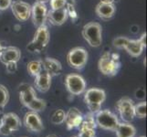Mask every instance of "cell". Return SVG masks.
<instances>
[{
	"label": "cell",
	"mask_w": 147,
	"mask_h": 137,
	"mask_svg": "<svg viewBox=\"0 0 147 137\" xmlns=\"http://www.w3.org/2000/svg\"><path fill=\"white\" fill-rule=\"evenodd\" d=\"M19 92V100L24 106H27L29 103L37 97L36 90L31 85L23 83L18 87Z\"/></svg>",
	"instance_id": "16"
},
{
	"label": "cell",
	"mask_w": 147,
	"mask_h": 137,
	"mask_svg": "<svg viewBox=\"0 0 147 137\" xmlns=\"http://www.w3.org/2000/svg\"><path fill=\"white\" fill-rule=\"evenodd\" d=\"M65 117H66V113L61 110V109H59V110H56L52 116H51V123L53 124H56V125H59L63 124L65 121Z\"/></svg>",
	"instance_id": "24"
},
{
	"label": "cell",
	"mask_w": 147,
	"mask_h": 137,
	"mask_svg": "<svg viewBox=\"0 0 147 137\" xmlns=\"http://www.w3.org/2000/svg\"><path fill=\"white\" fill-rule=\"evenodd\" d=\"M115 6L114 4H107V3H101L100 2L95 8V12L97 16L103 19V20H109L115 14Z\"/></svg>",
	"instance_id": "20"
},
{
	"label": "cell",
	"mask_w": 147,
	"mask_h": 137,
	"mask_svg": "<svg viewBox=\"0 0 147 137\" xmlns=\"http://www.w3.org/2000/svg\"><path fill=\"white\" fill-rule=\"evenodd\" d=\"M1 124H2V117H0V127H1Z\"/></svg>",
	"instance_id": "38"
},
{
	"label": "cell",
	"mask_w": 147,
	"mask_h": 137,
	"mask_svg": "<svg viewBox=\"0 0 147 137\" xmlns=\"http://www.w3.org/2000/svg\"><path fill=\"white\" fill-rule=\"evenodd\" d=\"M48 7L46 4L35 2L33 6H31V17L33 24L38 27L45 25L48 18Z\"/></svg>",
	"instance_id": "10"
},
{
	"label": "cell",
	"mask_w": 147,
	"mask_h": 137,
	"mask_svg": "<svg viewBox=\"0 0 147 137\" xmlns=\"http://www.w3.org/2000/svg\"><path fill=\"white\" fill-rule=\"evenodd\" d=\"M37 2H40V3H44V4H46V3L49 2V0H37Z\"/></svg>",
	"instance_id": "35"
},
{
	"label": "cell",
	"mask_w": 147,
	"mask_h": 137,
	"mask_svg": "<svg viewBox=\"0 0 147 137\" xmlns=\"http://www.w3.org/2000/svg\"><path fill=\"white\" fill-rule=\"evenodd\" d=\"M83 116L82 113L75 107L70 108L68 113H66L65 117V123L67 125L68 129H73L80 127V124L82 123Z\"/></svg>",
	"instance_id": "14"
},
{
	"label": "cell",
	"mask_w": 147,
	"mask_h": 137,
	"mask_svg": "<svg viewBox=\"0 0 147 137\" xmlns=\"http://www.w3.org/2000/svg\"><path fill=\"white\" fill-rule=\"evenodd\" d=\"M106 99V93L103 90L92 88L87 90L84 95L85 103L87 104L92 113H97L100 110V106Z\"/></svg>",
	"instance_id": "4"
},
{
	"label": "cell",
	"mask_w": 147,
	"mask_h": 137,
	"mask_svg": "<svg viewBox=\"0 0 147 137\" xmlns=\"http://www.w3.org/2000/svg\"><path fill=\"white\" fill-rule=\"evenodd\" d=\"M21 58V51L16 47L3 48L0 53V61L4 64L8 62H18Z\"/></svg>",
	"instance_id": "15"
},
{
	"label": "cell",
	"mask_w": 147,
	"mask_h": 137,
	"mask_svg": "<svg viewBox=\"0 0 147 137\" xmlns=\"http://www.w3.org/2000/svg\"><path fill=\"white\" fill-rule=\"evenodd\" d=\"M47 137H58L57 135H54V134H50V135H48Z\"/></svg>",
	"instance_id": "36"
},
{
	"label": "cell",
	"mask_w": 147,
	"mask_h": 137,
	"mask_svg": "<svg viewBox=\"0 0 147 137\" xmlns=\"http://www.w3.org/2000/svg\"><path fill=\"white\" fill-rule=\"evenodd\" d=\"M65 84L69 92L72 95L82 94L86 90V82L84 79L78 74H69L66 76Z\"/></svg>",
	"instance_id": "8"
},
{
	"label": "cell",
	"mask_w": 147,
	"mask_h": 137,
	"mask_svg": "<svg viewBox=\"0 0 147 137\" xmlns=\"http://www.w3.org/2000/svg\"><path fill=\"white\" fill-rule=\"evenodd\" d=\"M116 108L119 111L121 118L125 123H130L134 119V104L133 100L130 98L123 97L120 99L116 103Z\"/></svg>",
	"instance_id": "7"
},
{
	"label": "cell",
	"mask_w": 147,
	"mask_h": 137,
	"mask_svg": "<svg viewBox=\"0 0 147 137\" xmlns=\"http://www.w3.org/2000/svg\"><path fill=\"white\" fill-rule=\"evenodd\" d=\"M49 42V31L46 25L38 27L33 39L27 45V50L31 53H41Z\"/></svg>",
	"instance_id": "2"
},
{
	"label": "cell",
	"mask_w": 147,
	"mask_h": 137,
	"mask_svg": "<svg viewBox=\"0 0 147 137\" xmlns=\"http://www.w3.org/2000/svg\"><path fill=\"white\" fill-rule=\"evenodd\" d=\"M135 96L137 99H144L145 97V91L144 90L140 89L135 92Z\"/></svg>",
	"instance_id": "33"
},
{
	"label": "cell",
	"mask_w": 147,
	"mask_h": 137,
	"mask_svg": "<svg viewBox=\"0 0 147 137\" xmlns=\"http://www.w3.org/2000/svg\"><path fill=\"white\" fill-rule=\"evenodd\" d=\"M146 47V34H143L139 39H129L124 49L133 57H139Z\"/></svg>",
	"instance_id": "12"
},
{
	"label": "cell",
	"mask_w": 147,
	"mask_h": 137,
	"mask_svg": "<svg viewBox=\"0 0 147 137\" xmlns=\"http://www.w3.org/2000/svg\"><path fill=\"white\" fill-rule=\"evenodd\" d=\"M28 72L34 77H36L43 70V65L41 60H32L28 63Z\"/></svg>",
	"instance_id": "23"
},
{
	"label": "cell",
	"mask_w": 147,
	"mask_h": 137,
	"mask_svg": "<svg viewBox=\"0 0 147 137\" xmlns=\"http://www.w3.org/2000/svg\"><path fill=\"white\" fill-rule=\"evenodd\" d=\"M79 137H95V128L90 126L80 125Z\"/></svg>",
	"instance_id": "27"
},
{
	"label": "cell",
	"mask_w": 147,
	"mask_h": 137,
	"mask_svg": "<svg viewBox=\"0 0 147 137\" xmlns=\"http://www.w3.org/2000/svg\"><path fill=\"white\" fill-rule=\"evenodd\" d=\"M41 61L43 65V70H46L51 77H55V76H58L61 73L62 65L58 59L53 58H46Z\"/></svg>",
	"instance_id": "18"
},
{
	"label": "cell",
	"mask_w": 147,
	"mask_h": 137,
	"mask_svg": "<svg viewBox=\"0 0 147 137\" xmlns=\"http://www.w3.org/2000/svg\"><path fill=\"white\" fill-rule=\"evenodd\" d=\"M2 49H3V47H2V45H1V43H0V53H1V51H2Z\"/></svg>",
	"instance_id": "37"
},
{
	"label": "cell",
	"mask_w": 147,
	"mask_h": 137,
	"mask_svg": "<svg viewBox=\"0 0 147 137\" xmlns=\"http://www.w3.org/2000/svg\"><path fill=\"white\" fill-rule=\"evenodd\" d=\"M21 123L20 119L16 113H9L3 115L2 124L0 127V134L3 135H9L13 132H16L19 129Z\"/></svg>",
	"instance_id": "9"
},
{
	"label": "cell",
	"mask_w": 147,
	"mask_h": 137,
	"mask_svg": "<svg viewBox=\"0 0 147 137\" xmlns=\"http://www.w3.org/2000/svg\"><path fill=\"white\" fill-rule=\"evenodd\" d=\"M115 132L117 137H134L136 134L134 126L130 124L129 123L119 124Z\"/></svg>",
	"instance_id": "21"
},
{
	"label": "cell",
	"mask_w": 147,
	"mask_h": 137,
	"mask_svg": "<svg viewBox=\"0 0 147 137\" xmlns=\"http://www.w3.org/2000/svg\"><path fill=\"white\" fill-rule=\"evenodd\" d=\"M51 79L50 76L46 70H42L38 75L35 77V86L36 89L38 90L40 92H47L51 86Z\"/></svg>",
	"instance_id": "19"
},
{
	"label": "cell",
	"mask_w": 147,
	"mask_h": 137,
	"mask_svg": "<svg viewBox=\"0 0 147 137\" xmlns=\"http://www.w3.org/2000/svg\"><path fill=\"white\" fill-rule=\"evenodd\" d=\"M121 67L120 57L116 53L104 52L100 56L98 62L99 70L106 76H114L117 74Z\"/></svg>",
	"instance_id": "1"
},
{
	"label": "cell",
	"mask_w": 147,
	"mask_h": 137,
	"mask_svg": "<svg viewBox=\"0 0 147 137\" xmlns=\"http://www.w3.org/2000/svg\"><path fill=\"white\" fill-rule=\"evenodd\" d=\"M24 124L28 130L35 132V133H39L44 129L41 119L38 113H35V111H29L26 113L24 117Z\"/></svg>",
	"instance_id": "13"
},
{
	"label": "cell",
	"mask_w": 147,
	"mask_h": 137,
	"mask_svg": "<svg viewBox=\"0 0 147 137\" xmlns=\"http://www.w3.org/2000/svg\"><path fill=\"white\" fill-rule=\"evenodd\" d=\"M68 13L66 8L51 9L48 12V20L54 26H61L68 19Z\"/></svg>",
	"instance_id": "17"
},
{
	"label": "cell",
	"mask_w": 147,
	"mask_h": 137,
	"mask_svg": "<svg viewBox=\"0 0 147 137\" xmlns=\"http://www.w3.org/2000/svg\"><path fill=\"white\" fill-rule=\"evenodd\" d=\"M146 108L147 105L145 101H142V103L134 105V113L135 116L139 118H145L146 117Z\"/></svg>",
	"instance_id": "26"
},
{
	"label": "cell",
	"mask_w": 147,
	"mask_h": 137,
	"mask_svg": "<svg viewBox=\"0 0 147 137\" xmlns=\"http://www.w3.org/2000/svg\"><path fill=\"white\" fill-rule=\"evenodd\" d=\"M68 64L75 70H82L88 61V52L84 48L76 47L70 49L67 55Z\"/></svg>",
	"instance_id": "6"
},
{
	"label": "cell",
	"mask_w": 147,
	"mask_h": 137,
	"mask_svg": "<svg viewBox=\"0 0 147 137\" xmlns=\"http://www.w3.org/2000/svg\"><path fill=\"white\" fill-rule=\"evenodd\" d=\"M68 0H49L51 9H60L64 8L67 5Z\"/></svg>",
	"instance_id": "29"
},
{
	"label": "cell",
	"mask_w": 147,
	"mask_h": 137,
	"mask_svg": "<svg viewBox=\"0 0 147 137\" xmlns=\"http://www.w3.org/2000/svg\"><path fill=\"white\" fill-rule=\"evenodd\" d=\"M10 7H11L15 18L18 21H27L31 16V6L27 2L21 1V0H16V1L12 2Z\"/></svg>",
	"instance_id": "11"
},
{
	"label": "cell",
	"mask_w": 147,
	"mask_h": 137,
	"mask_svg": "<svg viewBox=\"0 0 147 137\" xmlns=\"http://www.w3.org/2000/svg\"><path fill=\"white\" fill-rule=\"evenodd\" d=\"M66 10H67V13H68V16H69L72 19H76L78 18V14L77 11H76L74 5L71 2H67V5L65 7Z\"/></svg>",
	"instance_id": "30"
},
{
	"label": "cell",
	"mask_w": 147,
	"mask_h": 137,
	"mask_svg": "<svg viewBox=\"0 0 147 137\" xmlns=\"http://www.w3.org/2000/svg\"><path fill=\"white\" fill-rule=\"evenodd\" d=\"M82 36L90 47L98 48L102 42V28L97 22H90L83 27Z\"/></svg>",
	"instance_id": "3"
},
{
	"label": "cell",
	"mask_w": 147,
	"mask_h": 137,
	"mask_svg": "<svg viewBox=\"0 0 147 137\" xmlns=\"http://www.w3.org/2000/svg\"><path fill=\"white\" fill-rule=\"evenodd\" d=\"M26 107L28 108L29 110H31V111L38 113V111L45 110V108H46V101L42 99H38V97H36L31 103H29Z\"/></svg>",
	"instance_id": "22"
},
{
	"label": "cell",
	"mask_w": 147,
	"mask_h": 137,
	"mask_svg": "<svg viewBox=\"0 0 147 137\" xmlns=\"http://www.w3.org/2000/svg\"><path fill=\"white\" fill-rule=\"evenodd\" d=\"M95 123L101 129L110 131H115L120 124L117 116L109 110H100L96 113Z\"/></svg>",
	"instance_id": "5"
},
{
	"label": "cell",
	"mask_w": 147,
	"mask_h": 137,
	"mask_svg": "<svg viewBox=\"0 0 147 137\" xmlns=\"http://www.w3.org/2000/svg\"><path fill=\"white\" fill-rule=\"evenodd\" d=\"M129 39L130 38H126V37H118V38L113 39V44L114 47L117 48V49H124L126 44L128 43Z\"/></svg>",
	"instance_id": "28"
},
{
	"label": "cell",
	"mask_w": 147,
	"mask_h": 137,
	"mask_svg": "<svg viewBox=\"0 0 147 137\" xmlns=\"http://www.w3.org/2000/svg\"><path fill=\"white\" fill-rule=\"evenodd\" d=\"M12 0H0V10H6L10 7L12 4Z\"/></svg>",
	"instance_id": "32"
},
{
	"label": "cell",
	"mask_w": 147,
	"mask_h": 137,
	"mask_svg": "<svg viewBox=\"0 0 147 137\" xmlns=\"http://www.w3.org/2000/svg\"><path fill=\"white\" fill-rule=\"evenodd\" d=\"M101 3H107V4H113L115 0H100Z\"/></svg>",
	"instance_id": "34"
},
{
	"label": "cell",
	"mask_w": 147,
	"mask_h": 137,
	"mask_svg": "<svg viewBox=\"0 0 147 137\" xmlns=\"http://www.w3.org/2000/svg\"><path fill=\"white\" fill-rule=\"evenodd\" d=\"M6 65V70L9 74H13L18 70V62H8Z\"/></svg>",
	"instance_id": "31"
},
{
	"label": "cell",
	"mask_w": 147,
	"mask_h": 137,
	"mask_svg": "<svg viewBox=\"0 0 147 137\" xmlns=\"http://www.w3.org/2000/svg\"><path fill=\"white\" fill-rule=\"evenodd\" d=\"M74 137H79V135H78V136H74Z\"/></svg>",
	"instance_id": "39"
},
{
	"label": "cell",
	"mask_w": 147,
	"mask_h": 137,
	"mask_svg": "<svg viewBox=\"0 0 147 137\" xmlns=\"http://www.w3.org/2000/svg\"><path fill=\"white\" fill-rule=\"evenodd\" d=\"M141 137H145V136H141Z\"/></svg>",
	"instance_id": "40"
},
{
	"label": "cell",
	"mask_w": 147,
	"mask_h": 137,
	"mask_svg": "<svg viewBox=\"0 0 147 137\" xmlns=\"http://www.w3.org/2000/svg\"><path fill=\"white\" fill-rule=\"evenodd\" d=\"M9 92L8 90L4 85L0 84V110L3 109L8 103Z\"/></svg>",
	"instance_id": "25"
}]
</instances>
